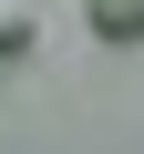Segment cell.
Here are the masks:
<instances>
[{
    "instance_id": "obj_1",
    "label": "cell",
    "mask_w": 144,
    "mask_h": 154,
    "mask_svg": "<svg viewBox=\"0 0 144 154\" xmlns=\"http://www.w3.org/2000/svg\"><path fill=\"white\" fill-rule=\"evenodd\" d=\"M41 51V11L31 0H0V62H31Z\"/></svg>"
},
{
    "instance_id": "obj_2",
    "label": "cell",
    "mask_w": 144,
    "mask_h": 154,
    "mask_svg": "<svg viewBox=\"0 0 144 154\" xmlns=\"http://www.w3.org/2000/svg\"><path fill=\"white\" fill-rule=\"evenodd\" d=\"M83 21L103 41H144V0H83Z\"/></svg>"
}]
</instances>
